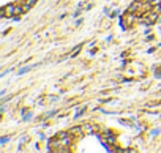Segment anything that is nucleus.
Returning <instances> with one entry per match:
<instances>
[{
  "mask_svg": "<svg viewBox=\"0 0 161 153\" xmlns=\"http://www.w3.org/2000/svg\"><path fill=\"white\" fill-rule=\"evenodd\" d=\"M24 10H25V8H24V7H19V5H8V7H5V8L2 10V16H3V18H7V16H18V14H21Z\"/></svg>",
  "mask_w": 161,
  "mask_h": 153,
  "instance_id": "1",
  "label": "nucleus"
},
{
  "mask_svg": "<svg viewBox=\"0 0 161 153\" xmlns=\"http://www.w3.org/2000/svg\"><path fill=\"white\" fill-rule=\"evenodd\" d=\"M139 7H141V3H137V2H136V3H133V5L130 7V10H128V11H130V13H134V11L139 8Z\"/></svg>",
  "mask_w": 161,
  "mask_h": 153,
  "instance_id": "2",
  "label": "nucleus"
},
{
  "mask_svg": "<svg viewBox=\"0 0 161 153\" xmlns=\"http://www.w3.org/2000/svg\"><path fill=\"white\" fill-rule=\"evenodd\" d=\"M153 11H155L156 14H159V13H161V5H156V7L153 8Z\"/></svg>",
  "mask_w": 161,
  "mask_h": 153,
  "instance_id": "3",
  "label": "nucleus"
},
{
  "mask_svg": "<svg viewBox=\"0 0 161 153\" xmlns=\"http://www.w3.org/2000/svg\"><path fill=\"white\" fill-rule=\"evenodd\" d=\"M29 69H30V68H29V66H25V68H22V69L19 71V74H22V73H25V71H29Z\"/></svg>",
  "mask_w": 161,
  "mask_h": 153,
  "instance_id": "4",
  "label": "nucleus"
},
{
  "mask_svg": "<svg viewBox=\"0 0 161 153\" xmlns=\"http://www.w3.org/2000/svg\"><path fill=\"white\" fill-rule=\"evenodd\" d=\"M8 140V137H2V139H0V144H5Z\"/></svg>",
  "mask_w": 161,
  "mask_h": 153,
  "instance_id": "5",
  "label": "nucleus"
}]
</instances>
